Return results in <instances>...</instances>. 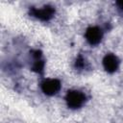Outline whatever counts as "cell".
Returning <instances> with one entry per match:
<instances>
[{
	"label": "cell",
	"mask_w": 123,
	"mask_h": 123,
	"mask_svg": "<svg viewBox=\"0 0 123 123\" xmlns=\"http://www.w3.org/2000/svg\"><path fill=\"white\" fill-rule=\"evenodd\" d=\"M86 101V96L84 92L80 90H68L65 95V102L68 108L72 110L80 109Z\"/></svg>",
	"instance_id": "obj_1"
},
{
	"label": "cell",
	"mask_w": 123,
	"mask_h": 123,
	"mask_svg": "<svg viewBox=\"0 0 123 123\" xmlns=\"http://www.w3.org/2000/svg\"><path fill=\"white\" fill-rule=\"evenodd\" d=\"M55 8L51 5H45L40 8H31L30 9V14L37 19H39L41 21H49L53 18L55 14Z\"/></svg>",
	"instance_id": "obj_2"
},
{
	"label": "cell",
	"mask_w": 123,
	"mask_h": 123,
	"mask_svg": "<svg viewBox=\"0 0 123 123\" xmlns=\"http://www.w3.org/2000/svg\"><path fill=\"white\" fill-rule=\"evenodd\" d=\"M62 87V84L58 79H45L40 84L42 92L48 96L57 94Z\"/></svg>",
	"instance_id": "obj_3"
},
{
	"label": "cell",
	"mask_w": 123,
	"mask_h": 123,
	"mask_svg": "<svg viewBox=\"0 0 123 123\" xmlns=\"http://www.w3.org/2000/svg\"><path fill=\"white\" fill-rule=\"evenodd\" d=\"M85 37L90 45H97L103 38V31L97 26H91L86 29Z\"/></svg>",
	"instance_id": "obj_4"
},
{
	"label": "cell",
	"mask_w": 123,
	"mask_h": 123,
	"mask_svg": "<svg viewBox=\"0 0 123 123\" xmlns=\"http://www.w3.org/2000/svg\"><path fill=\"white\" fill-rule=\"evenodd\" d=\"M31 58H32V65H31V69L37 73L41 74L43 72L44 69V60L42 58V53L40 50L36 49V50H32L30 52Z\"/></svg>",
	"instance_id": "obj_5"
},
{
	"label": "cell",
	"mask_w": 123,
	"mask_h": 123,
	"mask_svg": "<svg viewBox=\"0 0 123 123\" xmlns=\"http://www.w3.org/2000/svg\"><path fill=\"white\" fill-rule=\"evenodd\" d=\"M103 66L108 73H113L119 67V60L114 54L109 53L103 58Z\"/></svg>",
	"instance_id": "obj_6"
},
{
	"label": "cell",
	"mask_w": 123,
	"mask_h": 123,
	"mask_svg": "<svg viewBox=\"0 0 123 123\" xmlns=\"http://www.w3.org/2000/svg\"><path fill=\"white\" fill-rule=\"evenodd\" d=\"M74 66L76 69L78 70H84V69H86L87 66H88V63L86 62V60L82 56V55H79L76 60H75V63H74Z\"/></svg>",
	"instance_id": "obj_7"
},
{
	"label": "cell",
	"mask_w": 123,
	"mask_h": 123,
	"mask_svg": "<svg viewBox=\"0 0 123 123\" xmlns=\"http://www.w3.org/2000/svg\"><path fill=\"white\" fill-rule=\"evenodd\" d=\"M116 6L118 7V9H119L120 11H122V12H123V0L117 1V2H116Z\"/></svg>",
	"instance_id": "obj_8"
}]
</instances>
